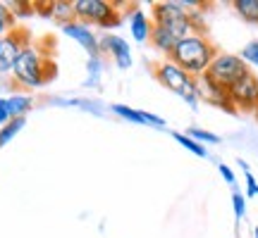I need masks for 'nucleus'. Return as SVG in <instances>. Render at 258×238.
<instances>
[{
	"mask_svg": "<svg viewBox=\"0 0 258 238\" xmlns=\"http://www.w3.org/2000/svg\"><path fill=\"white\" fill-rule=\"evenodd\" d=\"M218 55L215 46L211 43V38L206 34H189L175 46V50L170 53V62H175L179 69H184L186 74H191L194 79H201L208 72L213 57Z\"/></svg>",
	"mask_w": 258,
	"mask_h": 238,
	"instance_id": "nucleus-1",
	"label": "nucleus"
},
{
	"mask_svg": "<svg viewBox=\"0 0 258 238\" xmlns=\"http://www.w3.org/2000/svg\"><path fill=\"white\" fill-rule=\"evenodd\" d=\"M55 62H50L36 43H29L15 62L12 76L24 88H43L55 76Z\"/></svg>",
	"mask_w": 258,
	"mask_h": 238,
	"instance_id": "nucleus-2",
	"label": "nucleus"
},
{
	"mask_svg": "<svg viewBox=\"0 0 258 238\" xmlns=\"http://www.w3.org/2000/svg\"><path fill=\"white\" fill-rule=\"evenodd\" d=\"M156 79L160 86H165L167 91H172L175 95H179L189 107H196L201 100V88H199V79H194L191 74H186L184 69H179L175 62L163 60L156 64Z\"/></svg>",
	"mask_w": 258,
	"mask_h": 238,
	"instance_id": "nucleus-3",
	"label": "nucleus"
},
{
	"mask_svg": "<svg viewBox=\"0 0 258 238\" xmlns=\"http://www.w3.org/2000/svg\"><path fill=\"white\" fill-rule=\"evenodd\" d=\"M74 17L89 27L93 24L103 29H115L122 22L120 10L108 0H74Z\"/></svg>",
	"mask_w": 258,
	"mask_h": 238,
	"instance_id": "nucleus-4",
	"label": "nucleus"
},
{
	"mask_svg": "<svg viewBox=\"0 0 258 238\" xmlns=\"http://www.w3.org/2000/svg\"><path fill=\"white\" fill-rule=\"evenodd\" d=\"M249 72H251L249 64L244 62L239 55H234V53H218V55L213 57L211 67H208V72L203 74V76H208L215 86L230 91L232 86L239 81L241 76H246Z\"/></svg>",
	"mask_w": 258,
	"mask_h": 238,
	"instance_id": "nucleus-5",
	"label": "nucleus"
},
{
	"mask_svg": "<svg viewBox=\"0 0 258 238\" xmlns=\"http://www.w3.org/2000/svg\"><path fill=\"white\" fill-rule=\"evenodd\" d=\"M29 43H31V36H29L27 29H22V27H15L8 36L0 38V76L12 74L17 57L22 55V50Z\"/></svg>",
	"mask_w": 258,
	"mask_h": 238,
	"instance_id": "nucleus-6",
	"label": "nucleus"
},
{
	"mask_svg": "<svg viewBox=\"0 0 258 238\" xmlns=\"http://www.w3.org/2000/svg\"><path fill=\"white\" fill-rule=\"evenodd\" d=\"M230 100L234 105L237 112H256L258 107V76L256 74H246L241 76L239 81L232 86L230 91Z\"/></svg>",
	"mask_w": 258,
	"mask_h": 238,
	"instance_id": "nucleus-7",
	"label": "nucleus"
},
{
	"mask_svg": "<svg viewBox=\"0 0 258 238\" xmlns=\"http://www.w3.org/2000/svg\"><path fill=\"white\" fill-rule=\"evenodd\" d=\"M62 34L64 36H70L72 41H77L79 46L89 53V55H101V38L93 34V29L89 24H84V22H70V24H64L62 27Z\"/></svg>",
	"mask_w": 258,
	"mask_h": 238,
	"instance_id": "nucleus-8",
	"label": "nucleus"
},
{
	"mask_svg": "<svg viewBox=\"0 0 258 238\" xmlns=\"http://www.w3.org/2000/svg\"><path fill=\"white\" fill-rule=\"evenodd\" d=\"M101 53H110V57L115 60V64L120 69H129L132 67V48L122 36L115 34H105L101 38Z\"/></svg>",
	"mask_w": 258,
	"mask_h": 238,
	"instance_id": "nucleus-9",
	"label": "nucleus"
},
{
	"mask_svg": "<svg viewBox=\"0 0 258 238\" xmlns=\"http://www.w3.org/2000/svg\"><path fill=\"white\" fill-rule=\"evenodd\" d=\"M191 15L189 10L182 5V0H165V3H156L151 10V22L153 24H170V22H179Z\"/></svg>",
	"mask_w": 258,
	"mask_h": 238,
	"instance_id": "nucleus-10",
	"label": "nucleus"
},
{
	"mask_svg": "<svg viewBox=\"0 0 258 238\" xmlns=\"http://www.w3.org/2000/svg\"><path fill=\"white\" fill-rule=\"evenodd\" d=\"M199 88H201V98H206L211 105H215V107H220V110H225V112H232V114L237 112L230 100V93L225 91V88H220V86H215L208 76H201V79H199Z\"/></svg>",
	"mask_w": 258,
	"mask_h": 238,
	"instance_id": "nucleus-11",
	"label": "nucleus"
},
{
	"mask_svg": "<svg viewBox=\"0 0 258 238\" xmlns=\"http://www.w3.org/2000/svg\"><path fill=\"white\" fill-rule=\"evenodd\" d=\"M151 29H153V22L148 19L146 12L139 8L132 10V15H129V31H132V36H134L137 43H146L151 38Z\"/></svg>",
	"mask_w": 258,
	"mask_h": 238,
	"instance_id": "nucleus-12",
	"label": "nucleus"
},
{
	"mask_svg": "<svg viewBox=\"0 0 258 238\" xmlns=\"http://www.w3.org/2000/svg\"><path fill=\"white\" fill-rule=\"evenodd\" d=\"M151 46L156 48V50H160V53H165L167 57H170V53L175 50V46L179 43V38L170 31V29H165L163 24H153V29H151Z\"/></svg>",
	"mask_w": 258,
	"mask_h": 238,
	"instance_id": "nucleus-13",
	"label": "nucleus"
},
{
	"mask_svg": "<svg viewBox=\"0 0 258 238\" xmlns=\"http://www.w3.org/2000/svg\"><path fill=\"white\" fill-rule=\"evenodd\" d=\"M48 17H53L60 24V27H64V24H70V22H74V0L70 3V0H53V3H48Z\"/></svg>",
	"mask_w": 258,
	"mask_h": 238,
	"instance_id": "nucleus-14",
	"label": "nucleus"
},
{
	"mask_svg": "<svg viewBox=\"0 0 258 238\" xmlns=\"http://www.w3.org/2000/svg\"><path fill=\"white\" fill-rule=\"evenodd\" d=\"M5 102H8L10 119L27 117V112L34 107V100H31V95H24V93H12L10 98H5Z\"/></svg>",
	"mask_w": 258,
	"mask_h": 238,
	"instance_id": "nucleus-15",
	"label": "nucleus"
},
{
	"mask_svg": "<svg viewBox=\"0 0 258 238\" xmlns=\"http://www.w3.org/2000/svg\"><path fill=\"white\" fill-rule=\"evenodd\" d=\"M232 8H234V12H237L244 22L258 24V0H234Z\"/></svg>",
	"mask_w": 258,
	"mask_h": 238,
	"instance_id": "nucleus-16",
	"label": "nucleus"
},
{
	"mask_svg": "<svg viewBox=\"0 0 258 238\" xmlns=\"http://www.w3.org/2000/svg\"><path fill=\"white\" fill-rule=\"evenodd\" d=\"M24 124H27V117H17V119H10L5 127H0V148H5L10 141H15V136L24 129Z\"/></svg>",
	"mask_w": 258,
	"mask_h": 238,
	"instance_id": "nucleus-17",
	"label": "nucleus"
},
{
	"mask_svg": "<svg viewBox=\"0 0 258 238\" xmlns=\"http://www.w3.org/2000/svg\"><path fill=\"white\" fill-rule=\"evenodd\" d=\"M172 138H175L182 148H186L189 153H194L196 157H206V155H208V153H206V146H201L199 141H194L191 136H186V134H182V131H172Z\"/></svg>",
	"mask_w": 258,
	"mask_h": 238,
	"instance_id": "nucleus-18",
	"label": "nucleus"
},
{
	"mask_svg": "<svg viewBox=\"0 0 258 238\" xmlns=\"http://www.w3.org/2000/svg\"><path fill=\"white\" fill-rule=\"evenodd\" d=\"M112 112H115L117 117L132 122V124H144V114H141V110H134V107H129V105L115 102V105H112Z\"/></svg>",
	"mask_w": 258,
	"mask_h": 238,
	"instance_id": "nucleus-19",
	"label": "nucleus"
},
{
	"mask_svg": "<svg viewBox=\"0 0 258 238\" xmlns=\"http://www.w3.org/2000/svg\"><path fill=\"white\" fill-rule=\"evenodd\" d=\"M15 29V15H12V8L0 3V38L8 36L10 31Z\"/></svg>",
	"mask_w": 258,
	"mask_h": 238,
	"instance_id": "nucleus-20",
	"label": "nucleus"
},
{
	"mask_svg": "<svg viewBox=\"0 0 258 238\" xmlns=\"http://www.w3.org/2000/svg\"><path fill=\"white\" fill-rule=\"evenodd\" d=\"M186 136H191L194 141H199V143H220V136L218 134H213V131H208V129H199V127H191L189 131H186Z\"/></svg>",
	"mask_w": 258,
	"mask_h": 238,
	"instance_id": "nucleus-21",
	"label": "nucleus"
},
{
	"mask_svg": "<svg viewBox=\"0 0 258 238\" xmlns=\"http://www.w3.org/2000/svg\"><path fill=\"white\" fill-rule=\"evenodd\" d=\"M232 210H234L237 221H241L246 217V195H244V193H239V191L232 193Z\"/></svg>",
	"mask_w": 258,
	"mask_h": 238,
	"instance_id": "nucleus-22",
	"label": "nucleus"
},
{
	"mask_svg": "<svg viewBox=\"0 0 258 238\" xmlns=\"http://www.w3.org/2000/svg\"><path fill=\"white\" fill-rule=\"evenodd\" d=\"M239 57L246 64H249V67H251V64H253V67H258V41H251V43H246Z\"/></svg>",
	"mask_w": 258,
	"mask_h": 238,
	"instance_id": "nucleus-23",
	"label": "nucleus"
},
{
	"mask_svg": "<svg viewBox=\"0 0 258 238\" xmlns=\"http://www.w3.org/2000/svg\"><path fill=\"white\" fill-rule=\"evenodd\" d=\"M244 179H246V198H256L258 195V181H256V176L251 174V172H244Z\"/></svg>",
	"mask_w": 258,
	"mask_h": 238,
	"instance_id": "nucleus-24",
	"label": "nucleus"
},
{
	"mask_svg": "<svg viewBox=\"0 0 258 238\" xmlns=\"http://www.w3.org/2000/svg\"><path fill=\"white\" fill-rule=\"evenodd\" d=\"M141 114H144V124H151V127H158V129L165 127V119L158 117V114H153V112H144V110H141Z\"/></svg>",
	"mask_w": 258,
	"mask_h": 238,
	"instance_id": "nucleus-25",
	"label": "nucleus"
},
{
	"mask_svg": "<svg viewBox=\"0 0 258 238\" xmlns=\"http://www.w3.org/2000/svg\"><path fill=\"white\" fill-rule=\"evenodd\" d=\"M218 172H220V176L225 179V183H230V186H234V181H237V176H234V172H232V167H227V165H218Z\"/></svg>",
	"mask_w": 258,
	"mask_h": 238,
	"instance_id": "nucleus-26",
	"label": "nucleus"
},
{
	"mask_svg": "<svg viewBox=\"0 0 258 238\" xmlns=\"http://www.w3.org/2000/svg\"><path fill=\"white\" fill-rule=\"evenodd\" d=\"M10 122V112H8V102L5 98H0V127H5Z\"/></svg>",
	"mask_w": 258,
	"mask_h": 238,
	"instance_id": "nucleus-27",
	"label": "nucleus"
},
{
	"mask_svg": "<svg viewBox=\"0 0 258 238\" xmlns=\"http://www.w3.org/2000/svg\"><path fill=\"white\" fill-rule=\"evenodd\" d=\"M253 236H256V238H258V226H256V229H253Z\"/></svg>",
	"mask_w": 258,
	"mask_h": 238,
	"instance_id": "nucleus-28",
	"label": "nucleus"
},
{
	"mask_svg": "<svg viewBox=\"0 0 258 238\" xmlns=\"http://www.w3.org/2000/svg\"><path fill=\"white\" fill-rule=\"evenodd\" d=\"M253 117H256V122H258V107H256V112H253Z\"/></svg>",
	"mask_w": 258,
	"mask_h": 238,
	"instance_id": "nucleus-29",
	"label": "nucleus"
}]
</instances>
